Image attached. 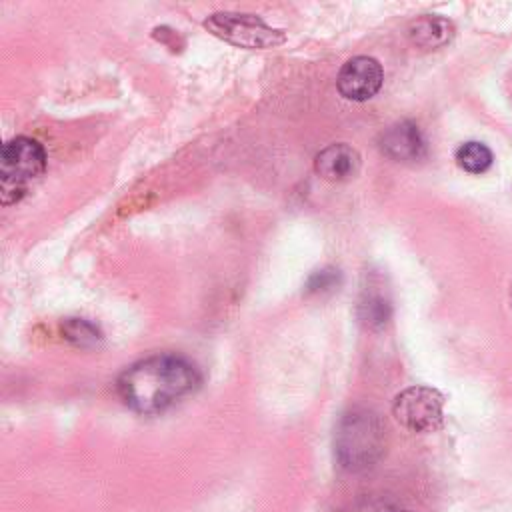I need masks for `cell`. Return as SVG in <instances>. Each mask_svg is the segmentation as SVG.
<instances>
[{
	"label": "cell",
	"mask_w": 512,
	"mask_h": 512,
	"mask_svg": "<svg viewBox=\"0 0 512 512\" xmlns=\"http://www.w3.org/2000/svg\"><path fill=\"white\" fill-rule=\"evenodd\" d=\"M198 368L178 354H154L128 366L116 380L120 400L138 414H160L200 386Z\"/></svg>",
	"instance_id": "1"
},
{
	"label": "cell",
	"mask_w": 512,
	"mask_h": 512,
	"mask_svg": "<svg viewBox=\"0 0 512 512\" xmlns=\"http://www.w3.org/2000/svg\"><path fill=\"white\" fill-rule=\"evenodd\" d=\"M386 450V428L368 408L348 410L334 432V452L342 468L358 472L374 466Z\"/></svg>",
	"instance_id": "2"
},
{
	"label": "cell",
	"mask_w": 512,
	"mask_h": 512,
	"mask_svg": "<svg viewBox=\"0 0 512 512\" xmlns=\"http://www.w3.org/2000/svg\"><path fill=\"white\" fill-rule=\"evenodd\" d=\"M46 170V152L42 144L28 136L10 138L0 152V196L2 204L18 202L28 186Z\"/></svg>",
	"instance_id": "3"
},
{
	"label": "cell",
	"mask_w": 512,
	"mask_h": 512,
	"mask_svg": "<svg viewBox=\"0 0 512 512\" xmlns=\"http://www.w3.org/2000/svg\"><path fill=\"white\" fill-rule=\"evenodd\" d=\"M204 28L216 38L248 50H266L284 44L286 34L268 26L256 14L214 12L204 20Z\"/></svg>",
	"instance_id": "4"
},
{
	"label": "cell",
	"mask_w": 512,
	"mask_h": 512,
	"mask_svg": "<svg viewBox=\"0 0 512 512\" xmlns=\"http://www.w3.org/2000/svg\"><path fill=\"white\" fill-rule=\"evenodd\" d=\"M396 420L412 432H432L442 424L444 396L430 386H410L392 404Z\"/></svg>",
	"instance_id": "5"
},
{
	"label": "cell",
	"mask_w": 512,
	"mask_h": 512,
	"mask_svg": "<svg viewBox=\"0 0 512 512\" xmlns=\"http://www.w3.org/2000/svg\"><path fill=\"white\" fill-rule=\"evenodd\" d=\"M384 82V70L372 56H354L338 72V92L352 102H364L376 96Z\"/></svg>",
	"instance_id": "6"
},
{
	"label": "cell",
	"mask_w": 512,
	"mask_h": 512,
	"mask_svg": "<svg viewBox=\"0 0 512 512\" xmlns=\"http://www.w3.org/2000/svg\"><path fill=\"white\" fill-rule=\"evenodd\" d=\"M380 150L390 160L416 162L426 156V140L412 120H400L382 132Z\"/></svg>",
	"instance_id": "7"
},
{
	"label": "cell",
	"mask_w": 512,
	"mask_h": 512,
	"mask_svg": "<svg viewBox=\"0 0 512 512\" xmlns=\"http://www.w3.org/2000/svg\"><path fill=\"white\" fill-rule=\"evenodd\" d=\"M314 170L328 182H346L358 174L360 154L350 144H330L316 154Z\"/></svg>",
	"instance_id": "8"
},
{
	"label": "cell",
	"mask_w": 512,
	"mask_h": 512,
	"mask_svg": "<svg viewBox=\"0 0 512 512\" xmlns=\"http://www.w3.org/2000/svg\"><path fill=\"white\" fill-rule=\"evenodd\" d=\"M408 36L410 40L424 48V50H434L440 48L444 44H448L454 36V24L442 16H434V14H426L416 18L410 28H408Z\"/></svg>",
	"instance_id": "9"
},
{
	"label": "cell",
	"mask_w": 512,
	"mask_h": 512,
	"mask_svg": "<svg viewBox=\"0 0 512 512\" xmlns=\"http://www.w3.org/2000/svg\"><path fill=\"white\" fill-rule=\"evenodd\" d=\"M392 314V306L390 300L378 292H364L360 302H358V318L360 322L370 328V330H378L382 326H386V322L390 320Z\"/></svg>",
	"instance_id": "10"
},
{
	"label": "cell",
	"mask_w": 512,
	"mask_h": 512,
	"mask_svg": "<svg viewBox=\"0 0 512 512\" xmlns=\"http://www.w3.org/2000/svg\"><path fill=\"white\" fill-rule=\"evenodd\" d=\"M454 158H456V164L468 174H482L494 162L492 150L484 142H476V140L460 144Z\"/></svg>",
	"instance_id": "11"
},
{
	"label": "cell",
	"mask_w": 512,
	"mask_h": 512,
	"mask_svg": "<svg viewBox=\"0 0 512 512\" xmlns=\"http://www.w3.org/2000/svg\"><path fill=\"white\" fill-rule=\"evenodd\" d=\"M62 334L66 336L68 342H72L78 348H92L100 344L102 332L88 320L84 318H68L62 324Z\"/></svg>",
	"instance_id": "12"
},
{
	"label": "cell",
	"mask_w": 512,
	"mask_h": 512,
	"mask_svg": "<svg viewBox=\"0 0 512 512\" xmlns=\"http://www.w3.org/2000/svg\"><path fill=\"white\" fill-rule=\"evenodd\" d=\"M338 284H340V272L332 266H326L308 276L306 292L308 294H324V292L334 290Z\"/></svg>",
	"instance_id": "13"
},
{
	"label": "cell",
	"mask_w": 512,
	"mask_h": 512,
	"mask_svg": "<svg viewBox=\"0 0 512 512\" xmlns=\"http://www.w3.org/2000/svg\"><path fill=\"white\" fill-rule=\"evenodd\" d=\"M510 296H512V290H510Z\"/></svg>",
	"instance_id": "14"
},
{
	"label": "cell",
	"mask_w": 512,
	"mask_h": 512,
	"mask_svg": "<svg viewBox=\"0 0 512 512\" xmlns=\"http://www.w3.org/2000/svg\"><path fill=\"white\" fill-rule=\"evenodd\" d=\"M406 512H410V510H406Z\"/></svg>",
	"instance_id": "15"
}]
</instances>
